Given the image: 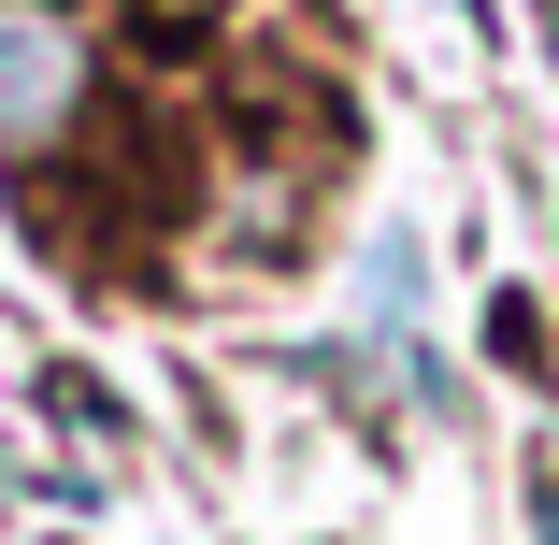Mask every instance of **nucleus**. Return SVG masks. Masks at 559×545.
<instances>
[{
	"label": "nucleus",
	"instance_id": "f257e3e1",
	"mask_svg": "<svg viewBox=\"0 0 559 545\" xmlns=\"http://www.w3.org/2000/svg\"><path fill=\"white\" fill-rule=\"evenodd\" d=\"M72 86H86V44L58 0H0V144H44L72 116Z\"/></svg>",
	"mask_w": 559,
	"mask_h": 545
}]
</instances>
